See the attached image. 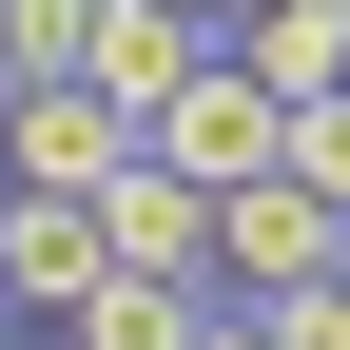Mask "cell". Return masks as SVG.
<instances>
[{
  "label": "cell",
  "mask_w": 350,
  "mask_h": 350,
  "mask_svg": "<svg viewBox=\"0 0 350 350\" xmlns=\"http://www.w3.org/2000/svg\"><path fill=\"white\" fill-rule=\"evenodd\" d=\"M117 156H137L117 98H78V78H0V195H98Z\"/></svg>",
  "instance_id": "3957f363"
},
{
  "label": "cell",
  "mask_w": 350,
  "mask_h": 350,
  "mask_svg": "<svg viewBox=\"0 0 350 350\" xmlns=\"http://www.w3.org/2000/svg\"><path fill=\"white\" fill-rule=\"evenodd\" d=\"M195 312H214V292H175V273H98L59 312V350H195Z\"/></svg>",
  "instance_id": "ba28073f"
},
{
  "label": "cell",
  "mask_w": 350,
  "mask_h": 350,
  "mask_svg": "<svg viewBox=\"0 0 350 350\" xmlns=\"http://www.w3.org/2000/svg\"><path fill=\"white\" fill-rule=\"evenodd\" d=\"M195 350H273V312H234V292H214V312H195Z\"/></svg>",
  "instance_id": "7c38bea8"
},
{
  "label": "cell",
  "mask_w": 350,
  "mask_h": 350,
  "mask_svg": "<svg viewBox=\"0 0 350 350\" xmlns=\"http://www.w3.org/2000/svg\"><path fill=\"white\" fill-rule=\"evenodd\" d=\"M0 350H20V312H0Z\"/></svg>",
  "instance_id": "5bb4252c"
},
{
  "label": "cell",
  "mask_w": 350,
  "mask_h": 350,
  "mask_svg": "<svg viewBox=\"0 0 350 350\" xmlns=\"http://www.w3.org/2000/svg\"><path fill=\"white\" fill-rule=\"evenodd\" d=\"M273 175H292V195H331V214H350V78H331V98H292V137H273Z\"/></svg>",
  "instance_id": "9c48e42d"
},
{
  "label": "cell",
  "mask_w": 350,
  "mask_h": 350,
  "mask_svg": "<svg viewBox=\"0 0 350 350\" xmlns=\"http://www.w3.org/2000/svg\"><path fill=\"white\" fill-rule=\"evenodd\" d=\"M175 20H195V39H234V20H253V0H175Z\"/></svg>",
  "instance_id": "4fadbf2b"
},
{
  "label": "cell",
  "mask_w": 350,
  "mask_h": 350,
  "mask_svg": "<svg viewBox=\"0 0 350 350\" xmlns=\"http://www.w3.org/2000/svg\"><path fill=\"white\" fill-rule=\"evenodd\" d=\"M273 137H292V98H273V78L234 59V39H214V59H195V78H175V98L137 117V156H156V175H195V195H234V175H273Z\"/></svg>",
  "instance_id": "6da1fadb"
},
{
  "label": "cell",
  "mask_w": 350,
  "mask_h": 350,
  "mask_svg": "<svg viewBox=\"0 0 350 350\" xmlns=\"http://www.w3.org/2000/svg\"><path fill=\"white\" fill-rule=\"evenodd\" d=\"M195 59H214V39L175 20V0H98V20H78V98H117V117H156Z\"/></svg>",
  "instance_id": "8992f818"
},
{
  "label": "cell",
  "mask_w": 350,
  "mask_h": 350,
  "mask_svg": "<svg viewBox=\"0 0 350 350\" xmlns=\"http://www.w3.org/2000/svg\"><path fill=\"white\" fill-rule=\"evenodd\" d=\"M98 253H117V273L214 292V195H195V175H156V156H117V175H98Z\"/></svg>",
  "instance_id": "5b68a950"
},
{
  "label": "cell",
  "mask_w": 350,
  "mask_h": 350,
  "mask_svg": "<svg viewBox=\"0 0 350 350\" xmlns=\"http://www.w3.org/2000/svg\"><path fill=\"white\" fill-rule=\"evenodd\" d=\"M78 20L98 0H0V78H78Z\"/></svg>",
  "instance_id": "30bf717a"
},
{
  "label": "cell",
  "mask_w": 350,
  "mask_h": 350,
  "mask_svg": "<svg viewBox=\"0 0 350 350\" xmlns=\"http://www.w3.org/2000/svg\"><path fill=\"white\" fill-rule=\"evenodd\" d=\"M312 273H350V214L292 195V175H234V195H214V292L273 312V292H312Z\"/></svg>",
  "instance_id": "7a4b0ae2"
},
{
  "label": "cell",
  "mask_w": 350,
  "mask_h": 350,
  "mask_svg": "<svg viewBox=\"0 0 350 350\" xmlns=\"http://www.w3.org/2000/svg\"><path fill=\"white\" fill-rule=\"evenodd\" d=\"M234 59L273 78V98H331V78H350V0H253V20H234Z\"/></svg>",
  "instance_id": "52a82bcc"
},
{
  "label": "cell",
  "mask_w": 350,
  "mask_h": 350,
  "mask_svg": "<svg viewBox=\"0 0 350 350\" xmlns=\"http://www.w3.org/2000/svg\"><path fill=\"white\" fill-rule=\"evenodd\" d=\"M98 273H117V253H98V195H0V312H20V331H59Z\"/></svg>",
  "instance_id": "277c9868"
},
{
  "label": "cell",
  "mask_w": 350,
  "mask_h": 350,
  "mask_svg": "<svg viewBox=\"0 0 350 350\" xmlns=\"http://www.w3.org/2000/svg\"><path fill=\"white\" fill-rule=\"evenodd\" d=\"M273 350H350V273H312V292H273Z\"/></svg>",
  "instance_id": "8fae6325"
}]
</instances>
